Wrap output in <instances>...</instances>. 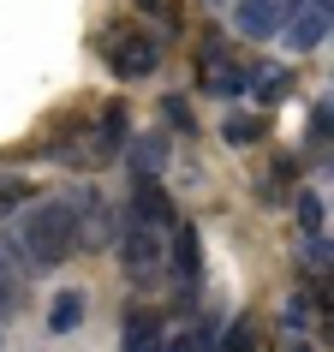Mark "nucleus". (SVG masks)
I'll return each instance as SVG.
<instances>
[{
	"label": "nucleus",
	"mask_w": 334,
	"mask_h": 352,
	"mask_svg": "<svg viewBox=\"0 0 334 352\" xmlns=\"http://www.w3.org/2000/svg\"><path fill=\"white\" fill-rule=\"evenodd\" d=\"M78 322H84V293L78 287L54 293V305H48V334H72Z\"/></svg>",
	"instance_id": "nucleus-8"
},
{
	"label": "nucleus",
	"mask_w": 334,
	"mask_h": 352,
	"mask_svg": "<svg viewBox=\"0 0 334 352\" xmlns=\"http://www.w3.org/2000/svg\"><path fill=\"white\" fill-rule=\"evenodd\" d=\"M245 90H257V102H280V96L293 90V72H287V66H257Z\"/></svg>",
	"instance_id": "nucleus-10"
},
{
	"label": "nucleus",
	"mask_w": 334,
	"mask_h": 352,
	"mask_svg": "<svg viewBox=\"0 0 334 352\" xmlns=\"http://www.w3.org/2000/svg\"><path fill=\"white\" fill-rule=\"evenodd\" d=\"M287 352H311V340H293V346H287Z\"/></svg>",
	"instance_id": "nucleus-20"
},
{
	"label": "nucleus",
	"mask_w": 334,
	"mask_h": 352,
	"mask_svg": "<svg viewBox=\"0 0 334 352\" xmlns=\"http://www.w3.org/2000/svg\"><path fill=\"white\" fill-rule=\"evenodd\" d=\"M19 245L24 257L36 263V269H54L78 251V209L66 197H48V204H30L19 221Z\"/></svg>",
	"instance_id": "nucleus-1"
},
{
	"label": "nucleus",
	"mask_w": 334,
	"mask_h": 352,
	"mask_svg": "<svg viewBox=\"0 0 334 352\" xmlns=\"http://www.w3.org/2000/svg\"><path fill=\"white\" fill-rule=\"evenodd\" d=\"M120 257H126V275L137 280V287H149V280H162V269H167V245H162L155 227H137V221H131L126 239H120Z\"/></svg>",
	"instance_id": "nucleus-2"
},
{
	"label": "nucleus",
	"mask_w": 334,
	"mask_h": 352,
	"mask_svg": "<svg viewBox=\"0 0 334 352\" xmlns=\"http://www.w3.org/2000/svg\"><path fill=\"white\" fill-rule=\"evenodd\" d=\"M162 113H167V126H173V131H191V108H186V96H167Z\"/></svg>",
	"instance_id": "nucleus-15"
},
{
	"label": "nucleus",
	"mask_w": 334,
	"mask_h": 352,
	"mask_svg": "<svg viewBox=\"0 0 334 352\" xmlns=\"http://www.w3.org/2000/svg\"><path fill=\"white\" fill-rule=\"evenodd\" d=\"M167 269H173V287H179V293H197V280H203V245H197V233H191V227H173Z\"/></svg>",
	"instance_id": "nucleus-5"
},
{
	"label": "nucleus",
	"mask_w": 334,
	"mask_h": 352,
	"mask_svg": "<svg viewBox=\"0 0 334 352\" xmlns=\"http://www.w3.org/2000/svg\"><path fill=\"white\" fill-rule=\"evenodd\" d=\"M221 138H227L233 149H245V144H263V113H227Z\"/></svg>",
	"instance_id": "nucleus-11"
},
{
	"label": "nucleus",
	"mask_w": 334,
	"mask_h": 352,
	"mask_svg": "<svg viewBox=\"0 0 334 352\" xmlns=\"http://www.w3.org/2000/svg\"><path fill=\"white\" fill-rule=\"evenodd\" d=\"M137 6H144V12H162V0H137Z\"/></svg>",
	"instance_id": "nucleus-19"
},
{
	"label": "nucleus",
	"mask_w": 334,
	"mask_h": 352,
	"mask_svg": "<svg viewBox=\"0 0 334 352\" xmlns=\"http://www.w3.org/2000/svg\"><path fill=\"white\" fill-rule=\"evenodd\" d=\"M287 48L293 54H311V48H322V36H329V12H316V6H298L293 19H287Z\"/></svg>",
	"instance_id": "nucleus-7"
},
{
	"label": "nucleus",
	"mask_w": 334,
	"mask_h": 352,
	"mask_svg": "<svg viewBox=\"0 0 334 352\" xmlns=\"http://www.w3.org/2000/svg\"><path fill=\"white\" fill-rule=\"evenodd\" d=\"M287 329H311V298H304V293L287 305Z\"/></svg>",
	"instance_id": "nucleus-17"
},
{
	"label": "nucleus",
	"mask_w": 334,
	"mask_h": 352,
	"mask_svg": "<svg viewBox=\"0 0 334 352\" xmlns=\"http://www.w3.org/2000/svg\"><path fill=\"white\" fill-rule=\"evenodd\" d=\"M322 138H329V108L311 113V144H322Z\"/></svg>",
	"instance_id": "nucleus-18"
},
{
	"label": "nucleus",
	"mask_w": 334,
	"mask_h": 352,
	"mask_svg": "<svg viewBox=\"0 0 334 352\" xmlns=\"http://www.w3.org/2000/svg\"><path fill=\"white\" fill-rule=\"evenodd\" d=\"M245 84H251V72H245L239 60H227L215 42L203 48V90L209 96H245Z\"/></svg>",
	"instance_id": "nucleus-6"
},
{
	"label": "nucleus",
	"mask_w": 334,
	"mask_h": 352,
	"mask_svg": "<svg viewBox=\"0 0 334 352\" xmlns=\"http://www.w3.org/2000/svg\"><path fill=\"white\" fill-rule=\"evenodd\" d=\"M144 346H162V316L155 311H131L126 316V352H144Z\"/></svg>",
	"instance_id": "nucleus-9"
},
{
	"label": "nucleus",
	"mask_w": 334,
	"mask_h": 352,
	"mask_svg": "<svg viewBox=\"0 0 334 352\" xmlns=\"http://www.w3.org/2000/svg\"><path fill=\"white\" fill-rule=\"evenodd\" d=\"M108 60L120 78H149L155 72V60H162V48H155V36H144V30H131V24H113L108 30Z\"/></svg>",
	"instance_id": "nucleus-3"
},
{
	"label": "nucleus",
	"mask_w": 334,
	"mask_h": 352,
	"mask_svg": "<svg viewBox=\"0 0 334 352\" xmlns=\"http://www.w3.org/2000/svg\"><path fill=\"white\" fill-rule=\"evenodd\" d=\"M19 269H12V257H6V245H0V316L6 311H19Z\"/></svg>",
	"instance_id": "nucleus-12"
},
{
	"label": "nucleus",
	"mask_w": 334,
	"mask_h": 352,
	"mask_svg": "<svg viewBox=\"0 0 334 352\" xmlns=\"http://www.w3.org/2000/svg\"><path fill=\"white\" fill-rule=\"evenodd\" d=\"M298 227H304V233H322V197H316V191H298Z\"/></svg>",
	"instance_id": "nucleus-13"
},
{
	"label": "nucleus",
	"mask_w": 334,
	"mask_h": 352,
	"mask_svg": "<svg viewBox=\"0 0 334 352\" xmlns=\"http://www.w3.org/2000/svg\"><path fill=\"white\" fill-rule=\"evenodd\" d=\"M120 138H126V113H120V108H108V113H102V149H113Z\"/></svg>",
	"instance_id": "nucleus-16"
},
{
	"label": "nucleus",
	"mask_w": 334,
	"mask_h": 352,
	"mask_svg": "<svg viewBox=\"0 0 334 352\" xmlns=\"http://www.w3.org/2000/svg\"><path fill=\"white\" fill-rule=\"evenodd\" d=\"M144 352H173V346H144Z\"/></svg>",
	"instance_id": "nucleus-21"
},
{
	"label": "nucleus",
	"mask_w": 334,
	"mask_h": 352,
	"mask_svg": "<svg viewBox=\"0 0 334 352\" xmlns=\"http://www.w3.org/2000/svg\"><path fill=\"white\" fill-rule=\"evenodd\" d=\"M215 352H257V329H251V322L239 316V329H227V334H221V346H215Z\"/></svg>",
	"instance_id": "nucleus-14"
},
{
	"label": "nucleus",
	"mask_w": 334,
	"mask_h": 352,
	"mask_svg": "<svg viewBox=\"0 0 334 352\" xmlns=\"http://www.w3.org/2000/svg\"><path fill=\"white\" fill-rule=\"evenodd\" d=\"M304 0H239V36H280L287 19H293Z\"/></svg>",
	"instance_id": "nucleus-4"
}]
</instances>
